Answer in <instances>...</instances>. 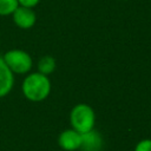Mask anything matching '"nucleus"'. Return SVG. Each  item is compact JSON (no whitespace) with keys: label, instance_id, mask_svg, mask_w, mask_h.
Listing matches in <instances>:
<instances>
[{"label":"nucleus","instance_id":"obj_9","mask_svg":"<svg viewBox=\"0 0 151 151\" xmlns=\"http://www.w3.org/2000/svg\"><path fill=\"white\" fill-rule=\"evenodd\" d=\"M19 6L18 0H0V15L12 14Z\"/></svg>","mask_w":151,"mask_h":151},{"label":"nucleus","instance_id":"obj_6","mask_svg":"<svg viewBox=\"0 0 151 151\" xmlns=\"http://www.w3.org/2000/svg\"><path fill=\"white\" fill-rule=\"evenodd\" d=\"M14 77L13 72L8 68L2 58H0V98L9 93L13 87Z\"/></svg>","mask_w":151,"mask_h":151},{"label":"nucleus","instance_id":"obj_11","mask_svg":"<svg viewBox=\"0 0 151 151\" xmlns=\"http://www.w3.org/2000/svg\"><path fill=\"white\" fill-rule=\"evenodd\" d=\"M40 0H18L19 5L20 6H24V7H28V8H32L34 7L35 5H38Z\"/></svg>","mask_w":151,"mask_h":151},{"label":"nucleus","instance_id":"obj_10","mask_svg":"<svg viewBox=\"0 0 151 151\" xmlns=\"http://www.w3.org/2000/svg\"><path fill=\"white\" fill-rule=\"evenodd\" d=\"M134 151H151V139H144L139 142Z\"/></svg>","mask_w":151,"mask_h":151},{"label":"nucleus","instance_id":"obj_7","mask_svg":"<svg viewBox=\"0 0 151 151\" xmlns=\"http://www.w3.org/2000/svg\"><path fill=\"white\" fill-rule=\"evenodd\" d=\"M85 151H98L101 146V138L100 134L93 130L81 133V145Z\"/></svg>","mask_w":151,"mask_h":151},{"label":"nucleus","instance_id":"obj_1","mask_svg":"<svg viewBox=\"0 0 151 151\" xmlns=\"http://www.w3.org/2000/svg\"><path fill=\"white\" fill-rule=\"evenodd\" d=\"M22 92L28 100L41 101L51 92V81L47 76L40 72L32 73L24 79Z\"/></svg>","mask_w":151,"mask_h":151},{"label":"nucleus","instance_id":"obj_2","mask_svg":"<svg viewBox=\"0 0 151 151\" xmlns=\"http://www.w3.org/2000/svg\"><path fill=\"white\" fill-rule=\"evenodd\" d=\"M70 120L76 131L79 133H85L93 130L94 126V112L92 107L86 104L76 105L70 114Z\"/></svg>","mask_w":151,"mask_h":151},{"label":"nucleus","instance_id":"obj_4","mask_svg":"<svg viewBox=\"0 0 151 151\" xmlns=\"http://www.w3.org/2000/svg\"><path fill=\"white\" fill-rule=\"evenodd\" d=\"M14 24L20 28H31L35 24V13L32 8L18 6V8L12 13Z\"/></svg>","mask_w":151,"mask_h":151},{"label":"nucleus","instance_id":"obj_3","mask_svg":"<svg viewBox=\"0 0 151 151\" xmlns=\"http://www.w3.org/2000/svg\"><path fill=\"white\" fill-rule=\"evenodd\" d=\"M4 61L13 73L22 74L28 72L32 68V58L31 55L21 50H11L5 53Z\"/></svg>","mask_w":151,"mask_h":151},{"label":"nucleus","instance_id":"obj_5","mask_svg":"<svg viewBox=\"0 0 151 151\" xmlns=\"http://www.w3.org/2000/svg\"><path fill=\"white\" fill-rule=\"evenodd\" d=\"M58 143L61 146V149L66 151H74L79 149L81 145V133H79L74 129L65 130L59 134Z\"/></svg>","mask_w":151,"mask_h":151},{"label":"nucleus","instance_id":"obj_8","mask_svg":"<svg viewBox=\"0 0 151 151\" xmlns=\"http://www.w3.org/2000/svg\"><path fill=\"white\" fill-rule=\"evenodd\" d=\"M55 68V60L54 58L50 57V55H45L42 57L40 60H39V64H38V70L40 73L47 76L50 73H52Z\"/></svg>","mask_w":151,"mask_h":151}]
</instances>
